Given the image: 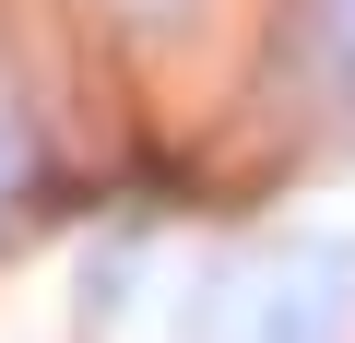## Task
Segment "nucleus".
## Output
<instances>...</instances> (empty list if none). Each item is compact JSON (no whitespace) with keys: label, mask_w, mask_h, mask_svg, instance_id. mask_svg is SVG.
Segmentation results:
<instances>
[{"label":"nucleus","mask_w":355,"mask_h":343,"mask_svg":"<svg viewBox=\"0 0 355 343\" xmlns=\"http://www.w3.org/2000/svg\"><path fill=\"white\" fill-rule=\"evenodd\" d=\"M320 12H331V36H343V60H355V0H320Z\"/></svg>","instance_id":"f257e3e1"}]
</instances>
